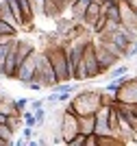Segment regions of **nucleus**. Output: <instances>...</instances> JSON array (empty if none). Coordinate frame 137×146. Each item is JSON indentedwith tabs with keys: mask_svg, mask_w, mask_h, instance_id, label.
Instances as JSON below:
<instances>
[{
	"mask_svg": "<svg viewBox=\"0 0 137 146\" xmlns=\"http://www.w3.org/2000/svg\"><path fill=\"white\" fill-rule=\"evenodd\" d=\"M102 107V98L98 90H81L70 98L66 109H72L76 116H96Z\"/></svg>",
	"mask_w": 137,
	"mask_h": 146,
	"instance_id": "1",
	"label": "nucleus"
},
{
	"mask_svg": "<svg viewBox=\"0 0 137 146\" xmlns=\"http://www.w3.org/2000/svg\"><path fill=\"white\" fill-rule=\"evenodd\" d=\"M35 81L42 83L44 87H54L57 83H59L57 72H54V68H52V61H50V57L46 55L44 48L37 50V74H35Z\"/></svg>",
	"mask_w": 137,
	"mask_h": 146,
	"instance_id": "2",
	"label": "nucleus"
},
{
	"mask_svg": "<svg viewBox=\"0 0 137 146\" xmlns=\"http://www.w3.org/2000/svg\"><path fill=\"white\" fill-rule=\"evenodd\" d=\"M120 7V24L124 29L137 33V5L135 0H118Z\"/></svg>",
	"mask_w": 137,
	"mask_h": 146,
	"instance_id": "3",
	"label": "nucleus"
},
{
	"mask_svg": "<svg viewBox=\"0 0 137 146\" xmlns=\"http://www.w3.org/2000/svg\"><path fill=\"white\" fill-rule=\"evenodd\" d=\"M78 133H81L78 116L72 109H66V111H63V118H61V137H63V144L68 146Z\"/></svg>",
	"mask_w": 137,
	"mask_h": 146,
	"instance_id": "4",
	"label": "nucleus"
},
{
	"mask_svg": "<svg viewBox=\"0 0 137 146\" xmlns=\"http://www.w3.org/2000/svg\"><path fill=\"white\" fill-rule=\"evenodd\" d=\"M96 55H98V63H100L102 74H107L111 68H115L120 61H122V57H118L115 52H111V50H109L98 37H96Z\"/></svg>",
	"mask_w": 137,
	"mask_h": 146,
	"instance_id": "5",
	"label": "nucleus"
},
{
	"mask_svg": "<svg viewBox=\"0 0 137 146\" xmlns=\"http://www.w3.org/2000/svg\"><path fill=\"white\" fill-rule=\"evenodd\" d=\"M115 96H118V100H122V103L137 105V76H126V79H122V85H120Z\"/></svg>",
	"mask_w": 137,
	"mask_h": 146,
	"instance_id": "6",
	"label": "nucleus"
},
{
	"mask_svg": "<svg viewBox=\"0 0 137 146\" xmlns=\"http://www.w3.org/2000/svg\"><path fill=\"white\" fill-rule=\"evenodd\" d=\"M35 74H37V48H35V52H33V55H30L28 59L18 68L15 79L26 85V83H30V81H35Z\"/></svg>",
	"mask_w": 137,
	"mask_h": 146,
	"instance_id": "7",
	"label": "nucleus"
},
{
	"mask_svg": "<svg viewBox=\"0 0 137 146\" xmlns=\"http://www.w3.org/2000/svg\"><path fill=\"white\" fill-rule=\"evenodd\" d=\"M96 133L98 135L111 133V127H109V107L107 105H102L100 109H98V113H96Z\"/></svg>",
	"mask_w": 137,
	"mask_h": 146,
	"instance_id": "8",
	"label": "nucleus"
},
{
	"mask_svg": "<svg viewBox=\"0 0 137 146\" xmlns=\"http://www.w3.org/2000/svg\"><path fill=\"white\" fill-rule=\"evenodd\" d=\"M102 11H105L102 2H98V0H91V5L87 7V13H85V18H83V24L87 26V29H91V26L96 24V20L102 15Z\"/></svg>",
	"mask_w": 137,
	"mask_h": 146,
	"instance_id": "9",
	"label": "nucleus"
},
{
	"mask_svg": "<svg viewBox=\"0 0 137 146\" xmlns=\"http://www.w3.org/2000/svg\"><path fill=\"white\" fill-rule=\"evenodd\" d=\"M89 5H91V0H74L68 11H70V15L76 20V22H83V18H85V13H87V7H89Z\"/></svg>",
	"mask_w": 137,
	"mask_h": 146,
	"instance_id": "10",
	"label": "nucleus"
},
{
	"mask_svg": "<svg viewBox=\"0 0 137 146\" xmlns=\"http://www.w3.org/2000/svg\"><path fill=\"white\" fill-rule=\"evenodd\" d=\"M63 13H66V11L61 9V5L57 2V0H46V2H44V18L57 20V18H61Z\"/></svg>",
	"mask_w": 137,
	"mask_h": 146,
	"instance_id": "11",
	"label": "nucleus"
},
{
	"mask_svg": "<svg viewBox=\"0 0 137 146\" xmlns=\"http://www.w3.org/2000/svg\"><path fill=\"white\" fill-rule=\"evenodd\" d=\"M0 20H5L7 24H13V26H18V29H20V22H18V18H15V13L11 11V7H9L7 0L0 2Z\"/></svg>",
	"mask_w": 137,
	"mask_h": 146,
	"instance_id": "12",
	"label": "nucleus"
},
{
	"mask_svg": "<svg viewBox=\"0 0 137 146\" xmlns=\"http://www.w3.org/2000/svg\"><path fill=\"white\" fill-rule=\"evenodd\" d=\"M78 127L85 135L96 133V116H78Z\"/></svg>",
	"mask_w": 137,
	"mask_h": 146,
	"instance_id": "13",
	"label": "nucleus"
},
{
	"mask_svg": "<svg viewBox=\"0 0 137 146\" xmlns=\"http://www.w3.org/2000/svg\"><path fill=\"white\" fill-rule=\"evenodd\" d=\"M126 74H128V66L126 63H118L115 68H111L107 72V79L109 81H115V79H124Z\"/></svg>",
	"mask_w": 137,
	"mask_h": 146,
	"instance_id": "14",
	"label": "nucleus"
},
{
	"mask_svg": "<svg viewBox=\"0 0 137 146\" xmlns=\"http://www.w3.org/2000/svg\"><path fill=\"white\" fill-rule=\"evenodd\" d=\"M9 7H11V11L15 13V18L20 22V31H22V24H24V13H22V7H20V0H7Z\"/></svg>",
	"mask_w": 137,
	"mask_h": 146,
	"instance_id": "15",
	"label": "nucleus"
},
{
	"mask_svg": "<svg viewBox=\"0 0 137 146\" xmlns=\"http://www.w3.org/2000/svg\"><path fill=\"white\" fill-rule=\"evenodd\" d=\"M22 118H24V124H26V127H33V129L37 127V118H35V111H33V109H30V111H24Z\"/></svg>",
	"mask_w": 137,
	"mask_h": 146,
	"instance_id": "16",
	"label": "nucleus"
},
{
	"mask_svg": "<svg viewBox=\"0 0 137 146\" xmlns=\"http://www.w3.org/2000/svg\"><path fill=\"white\" fill-rule=\"evenodd\" d=\"M13 133H15V131H13L7 122H5V124H0V137H5V140H11V142H13Z\"/></svg>",
	"mask_w": 137,
	"mask_h": 146,
	"instance_id": "17",
	"label": "nucleus"
},
{
	"mask_svg": "<svg viewBox=\"0 0 137 146\" xmlns=\"http://www.w3.org/2000/svg\"><path fill=\"white\" fill-rule=\"evenodd\" d=\"M85 140H87V135H85V133H78L68 146H85Z\"/></svg>",
	"mask_w": 137,
	"mask_h": 146,
	"instance_id": "18",
	"label": "nucleus"
},
{
	"mask_svg": "<svg viewBox=\"0 0 137 146\" xmlns=\"http://www.w3.org/2000/svg\"><path fill=\"white\" fill-rule=\"evenodd\" d=\"M135 55H137V39H135V42H131V46L126 48V55H124V59H133Z\"/></svg>",
	"mask_w": 137,
	"mask_h": 146,
	"instance_id": "19",
	"label": "nucleus"
},
{
	"mask_svg": "<svg viewBox=\"0 0 137 146\" xmlns=\"http://www.w3.org/2000/svg\"><path fill=\"white\" fill-rule=\"evenodd\" d=\"M85 146H98V133H89V135H87Z\"/></svg>",
	"mask_w": 137,
	"mask_h": 146,
	"instance_id": "20",
	"label": "nucleus"
},
{
	"mask_svg": "<svg viewBox=\"0 0 137 146\" xmlns=\"http://www.w3.org/2000/svg\"><path fill=\"white\" fill-rule=\"evenodd\" d=\"M15 103H18V111H20V113H24V109L30 105V100H28V98H20V100H15Z\"/></svg>",
	"mask_w": 137,
	"mask_h": 146,
	"instance_id": "21",
	"label": "nucleus"
},
{
	"mask_svg": "<svg viewBox=\"0 0 137 146\" xmlns=\"http://www.w3.org/2000/svg\"><path fill=\"white\" fill-rule=\"evenodd\" d=\"M44 2L46 0H33V7H35L37 15H44Z\"/></svg>",
	"mask_w": 137,
	"mask_h": 146,
	"instance_id": "22",
	"label": "nucleus"
},
{
	"mask_svg": "<svg viewBox=\"0 0 137 146\" xmlns=\"http://www.w3.org/2000/svg\"><path fill=\"white\" fill-rule=\"evenodd\" d=\"M124 120L128 122V124H131V129L137 133V116H135V113H131V116H128V118H124Z\"/></svg>",
	"mask_w": 137,
	"mask_h": 146,
	"instance_id": "23",
	"label": "nucleus"
},
{
	"mask_svg": "<svg viewBox=\"0 0 137 146\" xmlns=\"http://www.w3.org/2000/svg\"><path fill=\"white\" fill-rule=\"evenodd\" d=\"M44 105H46V98H44V100H30V109L35 111V109H39V107H44Z\"/></svg>",
	"mask_w": 137,
	"mask_h": 146,
	"instance_id": "24",
	"label": "nucleus"
},
{
	"mask_svg": "<svg viewBox=\"0 0 137 146\" xmlns=\"http://www.w3.org/2000/svg\"><path fill=\"white\" fill-rule=\"evenodd\" d=\"M57 2L61 5V9H63V11H68V9H70V5H72V0H57Z\"/></svg>",
	"mask_w": 137,
	"mask_h": 146,
	"instance_id": "25",
	"label": "nucleus"
},
{
	"mask_svg": "<svg viewBox=\"0 0 137 146\" xmlns=\"http://www.w3.org/2000/svg\"><path fill=\"white\" fill-rule=\"evenodd\" d=\"M7 120H9V116H7V113H2V111H0V124H5Z\"/></svg>",
	"mask_w": 137,
	"mask_h": 146,
	"instance_id": "26",
	"label": "nucleus"
},
{
	"mask_svg": "<svg viewBox=\"0 0 137 146\" xmlns=\"http://www.w3.org/2000/svg\"><path fill=\"white\" fill-rule=\"evenodd\" d=\"M133 111H135V116H137V105H135V107H133Z\"/></svg>",
	"mask_w": 137,
	"mask_h": 146,
	"instance_id": "27",
	"label": "nucleus"
},
{
	"mask_svg": "<svg viewBox=\"0 0 137 146\" xmlns=\"http://www.w3.org/2000/svg\"><path fill=\"white\" fill-rule=\"evenodd\" d=\"M98 2H109V0H98Z\"/></svg>",
	"mask_w": 137,
	"mask_h": 146,
	"instance_id": "28",
	"label": "nucleus"
}]
</instances>
